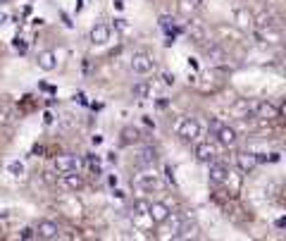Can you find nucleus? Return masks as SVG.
I'll return each instance as SVG.
<instances>
[{
  "label": "nucleus",
  "instance_id": "8",
  "mask_svg": "<svg viewBox=\"0 0 286 241\" xmlns=\"http://www.w3.org/2000/svg\"><path fill=\"white\" fill-rule=\"evenodd\" d=\"M210 181L215 184V186H224V181L229 177V167L224 162H215V160H210Z\"/></svg>",
  "mask_w": 286,
  "mask_h": 241
},
{
  "label": "nucleus",
  "instance_id": "25",
  "mask_svg": "<svg viewBox=\"0 0 286 241\" xmlns=\"http://www.w3.org/2000/svg\"><path fill=\"white\" fill-rule=\"evenodd\" d=\"M19 239H36V232H33V227H24V229L19 232Z\"/></svg>",
  "mask_w": 286,
  "mask_h": 241
},
{
  "label": "nucleus",
  "instance_id": "19",
  "mask_svg": "<svg viewBox=\"0 0 286 241\" xmlns=\"http://www.w3.org/2000/svg\"><path fill=\"white\" fill-rule=\"evenodd\" d=\"M165 222L170 225V232H172V237L176 239V234H179V229H181V222H184V215H172V212H170V217H167Z\"/></svg>",
  "mask_w": 286,
  "mask_h": 241
},
{
  "label": "nucleus",
  "instance_id": "21",
  "mask_svg": "<svg viewBox=\"0 0 286 241\" xmlns=\"http://www.w3.org/2000/svg\"><path fill=\"white\" fill-rule=\"evenodd\" d=\"M200 2H203V0H181V5H179V7H181V12H184V15H189V12L198 10Z\"/></svg>",
  "mask_w": 286,
  "mask_h": 241
},
{
  "label": "nucleus",
  "instance_id": "26",
  "mask_svg": "<svg viewBox=\"0 0 286 241\" xmlns=\"http://www.w3.org/2000/svg\"><path fill=\"white\" fill-rule=\"evenodd\" d=\"M15 48H17L19 53H27V43H24V38H15Z\"/></svg>",
  "mask_w": 286,
  "mask_h": 241
},
{
  "label": "nucleus",
  "instance_id": "11",
  "mask_svg": "<svg viewBox=\"0 0 286 241\" xmlns=\"http://www.w3.org/2000/svg\"><path fill=\"white\" fill-rule=\"evenodd\" d=\"M36 64H38L43 72H53V69L57 67V55L53 53V50H43V53H38Z\"/></svg>",
  "mask_w": 286,
  "mask_h": 241
},
{
  "label": "nucleus",
  "instance_id": "7",
  "mask_svg": "<svg viewBox=\"0 0 286 241\" xmlns=\"http://www.w3.org/2000/svg\"><path fill=\"white\" fill-rule=\"evenodd\" d=\"M153 67H155V62H153V58H150L148 53H134V58H131V69H134L136 74H150Z\"/></svg>",
  "mask_w": 286,
  "mask_h": 241
},
{
  "label": "nucleus",
  "instance_id": "23",
  "mask_svg": "<svg viewBox=\"0 0 286 241\" xmlns=\"http://www.w3.org/2000/svg\"><path fill=\"white\" fill-rule=\"evenodd\" d=\"M7 170H10V175L19 177V175L24 172V165H22V162H10V165H7Z\"/></svg>",
  "mask_w": 286,
  "mask_h": 241
},
{
  "label": "nucleus",
  "instance_id": "17",
  "mask_svg": "<svg viewBox=\"0 0 286 241\" xmlns=\"http://www.w3.org/2000/svg\"><path fill=\"white\" fill-rule=\"evenodd\" d=\"M205 55L212 62H217V64L227 62V53H224V48H220V46H207V48H205Z\"/></svg>",
  "mask_w": 286,
  "mask_h": 241
},
{
  "label": "nucleus",
  "instance_id": "29",
  "mask_svg": "<svg viewBox=\"0 0 286 241\" xmlns=\"http://www.w3.org/2000/svg\"><path fill=\"white\" fill-rule=\"evenodd\" d=\"M2 2H7V0H0V5H2Z\"/></svg>",
  "mask_w": 286,
  "mask_h": 241
},
{
  "label": "nucleus",
  "instance_id": "27",
  "mask_svg": "<svg viewBox=\"0 0 286 241\" xmlns=\"http://www.w3.org/2000/svg\"><path fill=\"white\" fill-rule=\"evenodd\" d=\"M7 19H10V17H7V15H5V12H0V27H2V24H5V22H7Z\"/></svg>",
  "mask_w": 286,
  "mask_h": 241
},
{
  "label": "nucleus",
  "instance_id": "10",
  "mask_svg": "<svg viewBox=\"0 0 286 241\" xmlns=\"http://www.w3.org/2000/svg\"><path fill=\"white\" fill-rule=\"evenodd\" d=\"M110 36H112V29H110L108 24H95V27L91 29V43L105 46V43L110 41Z\"/></svg>",
  "mask_w": 286,
  "mask_h": 241
},
{
  "label": "nucleus",
  "instance_id": "28",
  "mask_svg": "<svg viewBox=\"0 0 286 241\" xmlns=\"http://www.w3.org/2000/svg\"><path fill=\"white\" fill-rule=\"evenodd\" d=\"M165 84H174V77L172 74H165Z\"/></svg>",
  "mask_w": 286,
  "mask_h": 241
},
{
  "label": "nucleus",
  "instance_id": "24",
  "mask_svg": "<svg viewBox=\"0 0 286 241\" xmlns=\"http://www.w3.org/2000/svg\"><path fill=\"white\" fill-rule=\"evenodd\" d=\"M88 167H91L93 172H100V158H95V155H88Z\"/></svg>",
  "mask_w": 286,
  "mask_h": 241
},
{
  "label": "nucleus",
  "instance_id": "18",
  "mask_svg": "<svg viewBox=\"0 0 286 241\" xmlns=\"http://www.w3.org/2000/svg\"><path fill=\"white\" fill-rule=\"evenodd\" d=\"M150 93H153V86H150L148 81H139V84H134V89H131V96L139 98V100L150 98Z\"/></svg>",
  "mask_w": 286,
  "mask_h": 241
},
{
  "label": "nucleus",
  "instance_id": "4",
  "mask_svg": "<svg viewBox=\"0 0 286 241\" xmlns=\"http://www.w3.org/2000/svg\"><path fill=\"white\" fill-rule=\"evenodd\" d=\"M176 134H179V139H184V141H196L200 136V124L193 120V117H186V120L179 124Z\"/></svg>",
  "mask_w": 286,
  "mask_h": 241
},
{
  "label": "nucleus",
  "instance_id": "16",
  "mask_svg": "<svg viewBox=\"0 0 286 241\" xmlns=\"http://www.w3.org/2000/svg\"><path fill=\"white\" fill-rule=\"evenodd\" d=\"M119 136H122V139H119L122 146H131V144H139V141H141V131H139L136 127H124Z\"/></svg>",
  "mask_w": 286,
  "mask_h": 241
},
{
  "label": "nucleus",
  "instance_id": "3",
  "mask_svg": "<svg viewBox=\"0 0 286 241\" xmlns=\"http://www.w3.org/2000/svg\"><path fill=\"white\" fill-rule=\"evenodd\" d=\"M79 167H81V160L77 155H72V153H64V155H57L55 158V170L60 175H64V172H79Z\"/></svg>",
  "mask_w": 286,
  "mask_h": 241
},
{
  "label": "nucleus",
  "instance_id": "20",
  "mask_svg": "<svg viewBox=\"0 0 286 241\" xmlns=\"http://www.w3.org/2000/svg\"><path fill=\"white\" fill-rule=\"evenodd\" d=\"M189 36H191V41L203 43V41H205V29H203L200 24H191V27H189Z\"/></svg>",
  "mask_w": 286,
  "mask_h": 241
},
{
  "label": "nucleus",
  "instance_id": "13",
  "mask_svg": "<svg viewBox=\"0 0 286 241\" xmlns=\"http://www.w3.org/2000/svg\"><path fill=\"white\" fill-rule=\"evenodd\" d=\"M196 158H198L200 162L215 160V146H212L210 141H200V144H196Z\"/></svg>",
  "mask_w": 286,
  "mask_h": 241
},
{
  "label": "nucleus",
  "instance_id": "9",
  "mask_svg": "<svg viewBox=\"0 0 286 241\" xmlns=\"http://www.w3.org/2000/svg\"><path fill=\"white\" fill-rule=\"evenodd\" d=\"M215 136H217V141H220L222 146H234V144H236V139H238L236 129H234V127H229V124H220V127H217V131H215Z\"/></svg>",
  "mask_w": 286,
  "mask_h": 241
},
{
  "label": "nucleus",
  "instance_id": "6",
  "mask_svg": "<svg viewBox=\"0 0 286 241\" xmlns=\"http://www.w3.org/2000/svg\"><path fill=\"white\" fill-rule=\"evenodd\" d=\"M257 165H260V162H257V155H255V153H251V151L236 153V167H238L243 175H251Z\"/></svg>",
  "mask_w": 286,
  "mask_h": 241
},
{
  "label": "nucleus",
  "instance_id": "22",
  "mask_svg": "<svg viewBox=\"0 0 286 241\" xmlns=\"http://www.w3.org/2000/svg\"><path fill=\"white\" fill-rule=\"evenodd\" d=\"M160 29H165L167 33H174V17L162 15V17H160Z\"/></svg>",
  "mask_w": 286,
  "mask_h": 241
},
{
  "label": "nucleus",
  "instance_id": "14",
  "mask_svg": "<svg viewBox=\"0 0 286 241\" xmlns=\"http://www.w3.org/2000/svg\"><path fill=\"white\" fill-rule=\"evenodd\" d=\"M136 186H139V191H155V189H160V179H158V175H141L136 179Z\"/></svg>",
  "mask_w": 286,
  "mask_h": 241
},
{
  "label": "nucleus",
  "instance_id": "2",
  "mask_svg": "<svg viewBox=\"0 0 286 241\" xmlns=\"http://www.w3.org/2000/svg\"><path fill=\"white\" fill-rule=\"evenodd\" d=\"M36 237L43 241H57L60 237H62V232H60V227H57V222H53V220H41L38 225H36Z\"/></svg>",
  "mask_w": 286,
  "mask_h": 241
},
{
  "label": "nucleus",
  "instance_id": "15",
  "mask_svg": "<svg viewBox=\"0 0 286 241\" xmlns=\"http://www.w3.org/2000/svg\"><path fill=\"white\" fill-rule=\"evenodd\" d=\"M136 162H139V165H143V167H153V165L158 162V153H155V148H153V146H145V148H141L139 158H136Z\"/></svg>",
  "mask_w": 286,
  "mask_h": 241
},
{
  "label": "nucleus",
  "instance_id": "5",
  "mask_svg": "<svg viewBox=\"0 0 286 241\" xmlns=\"http://www.w3.org/2000/svg\"><path fill=\"white\" fill-rule=\"evenodd\" d=\"M170 206L167 203H160V201H155V203H148V217H150V222L153 225H165V220L170 217Z\"/></svg>",
  "mask_w": 286,
  "mask_h": 241
},
{
  "label": "nucleus",
  "instance_id": "12",
  "mask_svg": "<svg viewBox=\"0 0 286 241\" xmlns=\"http://www.w3.org/2000/svg\"><path fill=\"white\" fill-rule=\"evenodd\" d=\"M62 181H64V186H67L69 191H81L86 186V179L79 172H64V175H62Z\"/></svg>",
  "mask_w": 286,
  "mask_h": 241
},
{
  "label": "nucleus",
  "instance_id": "1",
  "mask_svg": "<svg viewBox=\"0 0 286 241\" xmlns=\"http://www.w3.org/2000/svg\"><path fill=\"white\" fill-rule=\"evenodd\" d=\"M251 112H253V117H257V120H277L279 115H282V110L274 105V103H270V100H260V103H255V105H251Z\"/></svg>",
  "mask_w": 286,
  "mask_h": 241
}]
</instances>
